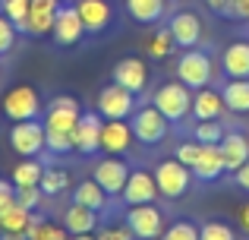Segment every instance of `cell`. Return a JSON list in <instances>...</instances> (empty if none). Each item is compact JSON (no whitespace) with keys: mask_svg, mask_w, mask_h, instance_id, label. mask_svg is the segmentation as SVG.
<instances>
[{"mask_svg":"<svg viewBox=\"0 0 249 240\" xmlns=\"http://www.w3.org/2000/svg\"><path fill=\"white\" fill-rule=\"evenodd\" d=\"M224 114H227V105H224L221 89L205 86L193 92V114H189L193 120H221Z\"/></svg>","mask_w":249,"mask_h":240,"instance_id":"cell-18","label":"cell"},{"mask_svg":"<svg viewBox=\"0 0 249 240\" xmlns=\"http://www.w3.org/2000/svg\"><path fill=\"white\" fill-rule=\"evenodd\" d=\"M63 0H32L29 3V35L32 38H44L54 29V16L60 10Z\"/></svg>","mask_w":249,"mask_h":240,"instance_id":"cell-21","label":"cell"},{"mask_svg":"<svg viewBox=\"0 0 249 240\" xmlns=\"http://www.w3.org/2000/svg\"><path fill=\"white\" fill-rule=\"evenodd\" d=\"M110 76H114L117 86L129 89L133 95H142L148 89V67L142 57H123V60H117Z\"/></svg>","mask_w":249,"mask_h":240,"instance_id":"cell-15","label":"cell"},{"mask_svg":"<svg viewBox=\"0 0 249 240\" xmlns=\"http://www.w3.org/2000/svg\"><path fill=\"white\" fill-rule=\"evenodd\" d=\"M231 19H249V0H233L231 3Z\"/></svg>","mask_w":249,"mask_h":240,"instance_id":"cell-42","label":"cell"},{"mask_svg":"<svg viewBox=\"0 0 249 240\" xmlns=\"http://www.w3.org/2000/svg\"><path fill=\"white\" fill-rule=\"evenodd\" d=\"M129 127H133L136 142H142V146H158V142H164L167 133H170V120L152 105V101L136 108V114L129 117Z\"/></svg>","mask_w":249,"mask_h":240,"instance_id":"cell-7","label":"cell"},{"mask_svg":"<svg viewBox=\"0 0 249 240\" xmlns=\"http://www.w3.org/2000/svg\"><path fill=\"white\" fill-rule=\"evenodd\" d=\"M35 218H38V212H32V209H25L19 199H13L10 205H3L0 209V234H29V228L35 224Z\"/></svg>","mask_w":249,"mask_h":240,"instance_id":"cell-20","label":"cell"},{"mask_svg":"<svg viewBox=\"0 0 249 240\" xmlns=\"http://www.w3.org/2000/svg\"><path fill=\"white\" fill-rule=\"evenodd\" d=\"M60 224L70 234H95L98 224H101V215H98L95 209H85L79 203H70L60 215Z\"/></svg>","mask_w":249,"mask_h":240,"instance_id":"cell-22","label":"cell"},{"mask_svg":"<svg viewBox=\"0 0 249 240\" xmlns=\"http://www.w3.org/2000/svg\"><path fill=\"white\" fill-rule=\"evenodd\" d=\"M224 133H227V127L221 120H196L193 129H189V136L196 142H202V146H218L224 139Z\"/></svg>","mask_w":249,"mask_h":240,"instance_id":"cell-32","label":"cell"},{"mask_svg":"<svg viewBox=\"0 0 249 240\" xmlns=\"http://www.w3.org/2000/svg\"><path fill=\"white\" fill-rule=\"evenodd\" d=\"M29 3L32 0H0V13H3L22 35H29Z\"/></svg>","mask_w":249,"mask_h":240,"instance_id":"cell-33","label":"cell"},{"mask_svg":"<svg viewBox=\"0 0 249 240\" xmlns=\"http://www.w3.org/2000/svg\"><path fill=\"white\" fill-rule=\"evenodd\" d=\"M10 146L19 158H41L48 152V129L41 120H19L10 129Z\"/></svg>","mask_w":249,"mask_h":240,"instance_id":"cell-8","label":"cell"},{"mask_svg":"<svg viewBox=\"0 0 249 240\" xmlns=\"http://www.w3.org/2000/svg\"><path fill=\"white\" fill-rule=\"evenodd\" d=\"M246 240H249V231H246Z\"/></svg>","mask_w":249,"mask_h":240,"instance_id":"cell-47","label":"cell"},{"mask_svg":"<svg viewBox=\"0 0 249 240\" xmlns=\"http://www.w3.org/2000/svg\"><path fill=\"white\" fill-rule=\"evenodd\" d=\"M167 29H170V35H174L177 48H183V51L202 44V19L189 10H177L174 16L167 19Z\"/></svg>","mask_w":249,"mask_h":240,"instance_id":"cell-16","label":"cell"},{"mask_svg":"<svg viewBox=\"0 0 249 240\" xmlns=\"http://www.w3.org/2000/svg\"><path fill=\"white\" fill-rule=\"evenodd\" d=\"M139 95H133L129 89L117 86V82H107V86L98 89L95 95V111L101 114L104 120H129L139 108Z\"/></svg>","mask_w":249,"mask_h":240,"instance_id":"cell-5","label":"cell"},{"mask_svg":"<svg viewBox=\"0 0 249 240\" xmlns=\"http://www.w3.org/2000/svg\"><path fill=\"white\" fill-rule=\"evenodd\" d=\"M0 111H3L6 120L19 123V120H38L44 114V105H41V95H38L35 86L22 82V86H13L10 92L3 95L0 101Z\"/></svg>","mask_w":249,"mask_h":240,"instance_id":"cell-4","label":"cell"},{"mask_svg":"<svg viewBox=\"0 0 249 240\" xmlns=\"http://www.w3.org/2000/svg\"><path fill=\"white\" fill-rule=\"evenodd\" d=\"M73 203L85 205V209H95L98 215H107L110 212V196L104 193V186L95 177H85L73 186Z\"/></svg>","mask_w":249,"mask_h":240,"instance_id":"cell-23","label":"cell"},{"mask_svg":"<svg viewBox=\"0 0 249 240\" xmlns=\"http://www.w3.org/2000/svg\"><path fill=\"white\" fill-rule=\"evenodd\" d=\"M70 240H95V234H70Z\"/></svg>","mask_w":249,"mask_h":240,"instance_id":"cell-44","label":"cell"},{"mask_svg":"<svg viewBox=\"0 0 249 240\" xmlns=\"http://www.w3.org/2000/svg\"><path fill=\"white\" fill-rule=\"evenodd\" d=\"M16 199L25 205V209H32V212H41V205L48 203V199H44V193H41V186H19V190H16Z\"/></svg>","mask_w":249,"mask_h":240,"instance_id":"cell-39","label":"cell"},{"mask_svg":"<svg viewBox=\"0 0 249 240\" xmlns=\"http://www.w3.org/2000/svg\"><path fill=\"white\" fill-rule=\"evenodd\" d=\"M218 148H221V155H224V165H227L231 174L237 171L243 161H249V136L240 133V129H227L224 139L218 142Z\"/></svg>","mask_w":249,"mask_h":240,"instance_id":"cell-25","label":"cell"},{"mask_svg":"<svg viewBox=\"0 0 249 240\" xmlns=\"http://www.w3.org/2000/svg\"><path fill=\"white\" fill-rule=\"evenodd\" d=\"M95 240H136V234L129 231L126 222H107V224H98Z\"/></svg>","mask_w":249,"mask_h":240,"instance_id":"cell-36","label":"cell"},{"mask_svg":"<svg viewBox=\"0 0 249 240\" xmlns=\"http://www.w3.org/2000/svg\"><path fill=\"white\" fill-rule=\"evenodd\" d=\"M199 240H240V237H237V231H233L227 222L208 218V222L199 224Z\"/></svg>","mask_w":249,"mask_h":240,"instance_id":"cell-35","label":"cell"},{"mask_svg":"<svg viewBox=\"0 0 249 240\" xmlns=\"http://www.w3.org/2000/svg\"><path fill=\"white\" fill-rule=\"evenodd\" d=\"M25 240H70V231L63 228V224L51 222V218H44L41 212H38V218H35V224L29 228Z\"/></svg>","mask_w":249,"mask_h":240,"instance_id":"cell-30","label":"cell"},{"mask_svg":"<svg viewBox=\"0 0 249 240\" xmlns=\"http://www.w3.org/2000/svg\"><path fill=\"white\" fill-rule=\"evenodd\" d=\"M177 3H180V0H177Z\"/></svg>","mask_w":249,"mask_h":240,"instance_id":"cell-48","label":"cell"},{"mask_svg":"<svg viewBox=\"0 0 249 240\" xmlns=\"http://www.w3.org/2000/svg\"><path fill=\"white\" fill-rule=\"evenodd\" d=\"M123 222L129 224V231L136 234V240H158L167 228V212L158 203H145V205H129Z\"/></svg>","mask_w":249,"mask_h":240,"instance_id":"cell-6","label":"cell"},{"mask_svg":"<svg viewBox=\"0 0 249 240\" xmlns=\"http://www.w3.org/2000/svg\"><path fill=\"white\" fill-rule=\"evenodd\" d=\"M152 171H155V184H158L161 199H183L193 190V180H196L193 171H189L183 161H177L174 155H170V158H161Z\"/></svg>","mask_w":249,"mask_h":240,"instance_id":"cell-3","label":"cell"},{"mask_svg":"<svg viewBox=\"0 0 249 240\" xmlns=\"http://www.w3.org/2000/svg\"><path fill=\"white\" fill-rule=\"evenodd\" d=\"M136 146V136H133V127L126 120H104L101 127V152L104 155H129Z\"/></svg>","mask_w":249,"mask_h":240,"instance_id":"cell-17","label":"cell"},{"mask_svg":"<svg viewBox=\"0 0 249 240\" xmlns=\"http://www.w3.org/2000/svg\"><path fill=\"white\" fill-rule=\"evenodd\" d=\"M44 161L41 158H19V165L10 171V180H13V186H38L41 184V174H44Z\"/></svg>","mask_w":249,"mask_h":240,"instance_id":"cell-28","label":"cell"},{"mask_svg":"<svg viewBox=\"0 0 249 240\" xmlns=\"http://www.w3.org/2000/svg\"><path fill=\"white\" fill-rule=\"evenodd\" d=\"M158 184H155V174L145 171V167H133L129 171V180L120 193V203L126 205H145V203H158Z\"/></svg>","mask_w":249,"mask_h":240,"instance_id":"cell-13","label":"cell"},{"mask_svg":"<svg viewBox=\"0 0 249 240\" xmlns=\"http://www.w3.org/2000/svg\"><path fill=\"white\" fill-rule=\"evenodd\" d=\"M79 101L73 95H54V98L44 105V114H41V123L48 133H70L73 136L76 123H79Z\"/></svg>","mask_w":249,"mask_h":240,"instance_id":"cell-9","label":"cell"},{"mask_svg":"<svg viewBox=\"0 0 249 240\" xmlns=\"http://www.w3.org/2000/svg\"><path fill=\"white\" fill-rule=\"evenodd\" d=\"M199 155H202V142H196L193 136H189V139H183L180 146L174 148V158H177V161H183L189 171H193V165L199 161Z\"/></svg>","mask_w":249,"mask_h":240,"instance_id":"cell-38","label":"cell"},{"mask_svg":"<svg viewBox=\"0 0 249 240\" xmlns=\"http://www.w3.org/2000/svg\"><path fill=\"white\" fill-rule=\"evenodd\" d=\"M224 174H227V165H224L221 148L218 146H202L199 161L193 165V177L199 180V184H218Z\"/></svg>","mask_w":249,"mask_h":240,"instance_id":"cell-19","label":"cell"},{"mask_svg":"<svg viewBox=\"0 0 249 240\" xmlns=\"http://www.w3.org/2000/svg\"><path fill=\"white\" fill-rule=\"evenodd\" d=\"M177 79L183 82V86H189L196 92V89H205L214 82V76H218V70H214V57L208 54V51L202 48H186L180 54V60H177Z\"/></svg>","mask_w":249,"mask_h":240,"instance_id":"cell-1","label":"cell"},{"mask_svg":"<svg viewBox=\"0 0 249 240\" xmlns=\"http://www.w3.org/2000/svg\"><path fill=\"white\" fill-rule=\"evenodd\" d=\"M13 199H16V186H13V180H3V177H0V209H3V205H10Z\"/></svg>","mask_w":249,"mask_h":240,"instance_id":"cell-40","label":"cell"},{"mask_svg":"<svg viewBox=\"0 0 249 240\" xmlns=\"http://www.w3.org/2000/svg\"><path fill=\"white\" fill-rule=\"evenodd\" d=\"M158 240H199V224L193 218H174Z\"/></svg>","mask_w":249,"mask_h":240,"instance_id":"cell-34","label":"cell"},{"mask_svg":"<svg viewBox=\"0 0 249 240\" xmlns=\"http://www.w3.org/2000/svg\"><path fill=\"white\" fill-rule=\"evenodd\" d=\"M152 105L158 108L170 123H183L193 114V89L183 86L180 79H167L152 92Z\"/></svg>","mask_w":249,"mask_h":240,"instance_id":"cell-2","label":"cell"},{"mask_svg":"<svg viewBox=\"0 0 249 240\" xmlns=\"http://www.w3.org/2000/svg\"><path fill=\"white\" fill-rule=\"evenodd\" d=\"M221 70L227 79H249V41H231L221 51Z\"/></svg>","mask_w":249,"mask_h":240,"instance_id":"cell-24","label":"cell"},{"mask_svg":"<svg viewBox=\"0 0 249 240\" xmlns=\"http://www.w3.org/2000/svg\"><path fill=\"white\" fill-rule=\"evenodd\" d=\"M51 32H54V41L60 44V48H73V44H79L85 38V25H82V19H79V13H76L73 3H60Z\"/></svg>","mask_w":249,"mask_h":240,"instance_id":"cell-14","label":"cell"},{"mask_svg":"<svg viewBox=\"0 0 249 240\" xmlns=\"http://www.w3.org/2000/svg\"><path fill=\"white\" fill-rule=\"evenodd\" d=\"M129 171H133V167H129L120 155H104L101 161L91 165V177L104 186V193H107L110 199H114V196L120 199L123 186H126V180H129Z\"/></svg>","mask_w":249,"mask_h":240,"instance_id":"cell-11","label":"cell"},{"mask_svg":"<svg viewBox=\"0 0 249 240\" xmlns=\"http://www.w3.org/2000/svg\"><path fill=\"white\" fill-rule=\"evenodd\" d=\"M174 51H177V41H174V35H170L167 25L155 29V35L145 41V54L152 57V60H164V57H170Z\"/></svg>","mask_w":249,"mask_h":240,"instance_id":"cell-31","label":"cell"},{"mask_svg":"<svg viewBox=\"0 0 249 240\" xmlns=\"http://www.w3.org/2000/svg\"><path fill=\"white\" fill-rule=\"evenodd\" d=\"M233 184H237L243 193H249V161H243V165L233 171Z\"/></svg>","mask_w":249,"mask_h":240,"instance_id":"cell-41","label":"cell"},{"mask_svg":"<svg viewBox=\"0 0 249 240\" xmlns=\"http://www.w3.org/2000/svg\"><path fill=\"white\" fill-rule=\"evenodd\" d=\"M0 240H25L22 234H0Z\"/></svg>","mask_w":249,"mask_h":240,"instance_id":"cell-45","label":"cell"},{"mask_svg":"<svg viewBox=\"0 0 249 240\" xmlns=\"http://www.w3.org/2000/svg\"><path fill=\"white\" fill-rule=\"evenodd\" d=\"M221 95L231 114H249V79H227L221 86Z\"/></svg>","mask_w":249,"mask_h":240,"instance_id":"cell-27","label":"cell"},{"mask_svg":"<svg viewBox=\"0 0 249 240\" xmlns=\"http://www.w3.org/2000/svg\"><path fill=\"white\" fill-rule=\"evenodd\" d=\"M101 127H104V117L98 111H82L79 114V123H76V129H73L76 155L95 158V155L101 152Z\"/></svg>","mask_w":249,"mask_h":240,"instance_id":"cell-12","label":"cell"},{"mask_svg":"<svg viewBox=\"0 0 249 240\" xmlns=\"http://www.w3.org/2000/svg\"><path fill=\"white\" fill-rule=\"evenodd\" d=\"M237 222H240V228H243V231H249V203H243L237 209Z\"/></svg>","mask_w":249,"mask_h":240,"instance_id":"cell-43","label":"cell"},{"mask_svg":"<svg viewBox=\"0 0 249 240\" xmlns=\"http://www.w3.org/2000/svg\"><path fill=\"white\" fill-rule=\"evenodd\" d=\"M73 6L85 25V35H104L117 22L114 0H73Z\"/></svg>","mask_w":249,"mask_h":240,"instance_id":"cell-10","label":"cell"},{"mask_svg":"<svg viewBox=\"0 0 249 240\" xmlns=\"http://www.w3.org/2000/svg\"><path fill=\"white\" fill-rule=\"evenodd\" d=\"M126 13L139 25H158L167 13V0H126Z\"/></svg>","mask_w":249,"mask_h":240,"instance_id":"cell-26","label":"cell"},{"mask_svg":"<svg viewBox=\"0 0 249 240\" xmlns=\"http://www.w3.org/2000/svg\"><path fill=\"white\" fill-rule=\"evenodd\" d=\"M70 171L67 167H54V165H48L44 167V174H41V193H44V199H57L60 193H67L70 190Z\"/></svg>","mask_w":249,"mask_h":240,"instance_id":"cell-29","label":"cell"},{"mask_svg":"<svg viewBox=\"0 0 249 240\" xmlns=\"http://www.w3.org/2000/svg\"><path fill=\"white\" fill-rule=\"evenodd\" d=\"M19 35H22V32H19L16 25H13L3 13H0V57H6V54H13V51H16Z\"/></svg>","mask_w":249,"mask_h":240,"instance_id":"cell-37","label":"cell"},{"mask_svg":"<svg viewBox=\"0 0 249 240\" xmlns=\"http://www.w3.org/2000/svg\"><path fill=\"white\" fill-rule=\"evenodd\" d=\"M63 3H73V0H63Z\"/></svg>","mask_w":249,"mask_h":240,"instance_id":"cell-46","label":"cell"}]
</instances>
